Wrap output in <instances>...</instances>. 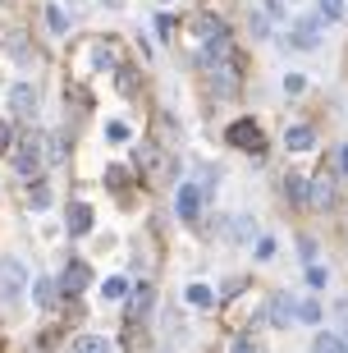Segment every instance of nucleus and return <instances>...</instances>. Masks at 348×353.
Segmentation results:
<instances>
[{
  "label": "nucleus",
  "instance_id": "dca6fc26",
  "mask_svg": "<svg viewBox=\"0 0 348 353\" xmlns=\"http://www.w3.org/2000/svg\"><path fill=\"white\" fill-rule=\"evenodd\" d=\"M129 280H124V275H110V280H105V285H101V299L105 303H124V299H129Z\"/></svg>",
  "mask_w": 348,
  "mask_h": 353
},
{
  "label": "nucleus",
  "instance_id": "cd10ccee",
  "mask_svg": "<svg viewBox=\"0 0 348 353\" xmlns=\"http://www.w3.org/2000/svg\"><path fill=\"white\" fill-rule=\"evenodd\" d=\"M298 257H303V262H316V239H307V234H303V239H298Z\"/></svg>",
  "mask_w": 348,
  "mask_h": 353
},
{
  "label": "nucleus",
  "instance_id": "c756f323",
  "mask_svg": "<svg viewBox=\"0 0 348 353\" xmlns=\"http://www.w3.org/2000/svg\"><path fill=\"white\" fill-rule=\"evenodd\" d=\"M252 243H257V257H261V262H266V257H275V239H271V234L252 239Z\"/></svg>",
  "mask_w": 348,
  "mask_h": 353
},
{
  "label": "nucleus",
  "instance_id": "4c0bfd02",
  "mask_svg": "<svg viewBox=\"0 0 348 353\" xmlns=\"http://www.w3.org/2000/svg\"><path fill=\"white\" fill-rule=\"evenodd\" d=\"M10 147V124H0V152Z\"/></svg>",
  "mask_w": 348,
  "mask_h": 353
},
{
  "label": "nucleus",
  "instance_id": "f8f14e48",
  "mask_svg": "<svg viewBox=\"0 0 348 353\" xmlns=\"http://www.w3.org/2000/svg\"><path fill=\"white\" fill-rule=\"evenodd\" d=\"M83 55H88L96 69H110V65H115V41L96 37V41H88V46H83Z\"/></svg>",
  "mask_w": 348,
  "mask_h": 353
},
{
  "label": "nucleus",
  "instance_id": "ddd939ff",
  "mask_svg": "<svg viewBox=\"0 0 348 353\" xmlns=\"http://www.w3.org/2000/svg\"><path fill=\"white\" fill-rule=\"evenodd\" d=\"M284 143H289V152H311L316 147V133H311V124H294Z\"/></svg>",
  "mask_w": 348,
  "mask_h": 353
},
{
  "label": "nucleus",
  "instance_id": "6e6552de",
  "mask_svg": "<svg viewBox=\"0 0 348 353\" xmlns=\"http://www.w3.org/2000/svg\"><path fill=\"white\" fill-rule=\"evenodd\" d=\"M37 170H41L37 147H32V143H23L19 152H14V174H19V179H37Z\"/></svg>",
  "mask_w": 348,
  "mask_h": 353
},
{
  "label": "nucleus",
  "instance_id": "e433bc0d",
  "mask_svg": "<svg viewBox=\"0 0 348 353\" xmlns=\"http://www.w3.org/2000/svg\"><path fill=\"white\" fill-rule=\"evenodd\" d=\"M284 88H289V92H303L307 83H303V74H289V79H284Z\"/></svg>",
  "mask_w": 348,
  "mask_h": 353
},
{
  "label": "nucleus",
  "instance_id": "f03ea898",
  "mask_svg": "<svg viewBox=\"0 0 348 353\" xmlns=\"http://www.w3.org/2000/svg\"><path fill=\"white\" fill-rule=\"evenodd\" d=\"M225 138H229L234 147H243V152H252V157H261V152H266V138H261L257 119H234Z\"/></svg>",
  "mask_w": 348,
  "mask_h": 353
},
{
  "label": "nucleus",
  "instance_id": "393cba45",
  "mask_svg": "<svg viewBox=\"0 0 348 353\" xmlns=\"http://www.w3.org/2000/svg\"><path fill=\"white\" fill-rule=\"evenodd\" d=\"M298 321H307V326H316V321H321V303H316V299L298 303Z\"/></svg>",
  "mask_w": 348,
  "mask_h": 353
},
{
  "label": "nucleus",
  "instance_id": "5701e85b",
  "mask_svg": "<svg viewBox=\"0 0 348 353\" xmlns=\"http://www.w3.org/2000/svg\"><path fill=\"white\" fill-rule=\"evenodd\" d=\"M311 353H348V349H344L339 335H316V340H311Z\"/></svg>",
  "mask_w": 348,
  "mask_h": 353
},
{
  "label": "nucleus",
  "instance_id": "0eeeda50",
  "mask_svg": "<svg viewBox=\"0 0 348 353\" xmlns=\"http://www.w3.org/2000/svg\"><path fill=\"white\" fill-rule=\"evenodd\" d=\"M307 207L311 211H330V207H335V183L325 179V174L307 183Z\"/></svg>",
  "mask_w": 348,
  "mask_h": 353
},
{
  "label": "nucleus",
  "instance_id": "473e14b6",
  "mask_svg": "<svg viewBox=\"0 0 348 353\" xmlns=\"http://www.w3.org/2000/svg\"><path fill=\"white\" fill-rule=\"evenodd\" d=\"M271 32V19L266 14H252V37H266Z\"/></svg>",
  "mask_w": 348,
  "mask_h": 353
},
{
  "label": "nucleus",
  "instance_id": "aec40b11",
  "mask_svg": "<svg viewBox=\"0 0 348 353\" xmlns=\"http://www.w3.org/2000/svg\"><path fill=\"white\" fill-rule=\"evenodd\" d=\"M183 299L193 303V307H202V312H207L211 303H216V294H211L207 285H188V289H183Z\"/></svg>",
  "mask_w": 348,
  "mask_h": 353
},
{
  "label": "nucleus",
  "instance_id": "f704fd0d",
  "mask_svg": "<svg viewBox=\"0 0 348 353\" xmlns=\"http://www.w3.org/2000/svg\"><path fill=\"white\" fill-rule=\"evenodd\" d=\"M119 88H124V92H138V74H133V69H119Z\"/></svg>",
  "mask_w": 348,
  "mask_h": 353
},
{
  "label": "nucleus",
  "instance_id": "20e7f679",
  "mask_svg": "<svg viewBox=\"0 0 348 353\" xmlns=\"http://www.w3.org/2000/svg\"><path fill=\"white\" fill-rule=\"evenodd\" d=\"M152 299H156V289L147 285V280H138V285L129 289V299H124L129 303V321H142V316L152 312Z\"/></svg>",
  "mask_w": 348,
  "mask_h": 353
},
{
  "label": "nucleus",
  "instance_id": "a211bd4d",
  "mask_svg": "<svg viewBox=\"0 0 348 353\" xmlns=\"http://www.w3.org/2000/svg\"><path fill=\"white\" fill-rule=\"evenodd\" d=\"M252 234H257V225H252V216H234V221H229V239H234V243H247Z\"/></svg>",
  "mask_w": 348,
  "mask_h": 353
},
{
  "label": "nucleus",
  "instance_id": "423d86ee",
  "mask_svg": "<svg viewBox=\"0 0 348 353\" xmlns=\"http://www.w3.org/2000/svg\"><path fill=\"white\" fill-rule=\"evenodd\" d=\"M202 202H207V193H202V183H183V188H179V202H174V207H179V216H183V221H197V211H202Z\"/></svg>",
  "mask_w": 348,
  "mask_h": 353
},
{
  "label": "nucleus",
  "instance_id": "a878e982",
  "mask_svg": "<svg viewBox=\"0 0 348 353\" xmlns=\"http://www.w3.org/2000/svg\"><path fill=\"white\" fill-rule=\"evenodd\" d=\"M32 294H37L41 307H51V303H55V280H37V289H32Z\"/></svg>",
  "mask_w": 348,
  "mask_h": 353
},
{
  "label": "nucleus",
  "instance_id": "72a5a7b5",
  "mask_svg": "<svg viewBox=\"0 0 348 353\" xmlns=\"http://www.w3.org/2000/svg\"><path fill=\"white\" fill-rule=\"evenodd\" d=\"M339 340H344V349H348V299L339 303Z\"/></svg>",
  "mask_w": 348,
  "mask_h": 353
},
{
  "label": "nucleus",
  "instance_id": "c9c22d12",
  "mask_svg": "<svg viewBox=\"0 0 348 353\" xmlns=\"http://www.w3.org/2000/svg\"><path fill=\"white\" fill-rule=\"evenodd\" d=\"M229 353H257V340H247V335H238V340H234V349Z\"/></svg>",
  "mask_w": 348,
  "mask_h": 353
},
{
  "label": "nucleus",
  "instance_id": "412c9836",
  "mask_svg": "<svg viewBox=\"0 0 348 353\" xmlns=\"http://www.w3.org/2000/svg\"><path fill=\"white\" fill-rule=\"evenodd\" d=\"M74 353H110V340H105V335H83V340L74 344Z\"/></svg>",
  "mask_w": 348,
  "mask_h": 353
},
{
  "label": "nucleus",
  "instance_id": "b1692460",
  "mask_svg": "<svg viewBox=\"0 0 348 353\" xmlns=\"http://www.w3.org/2000/svg\"><path fill=\"white\" fill-rule=\"evenodd\" d=\"M321 5V23H339L344 19V0H316Z\"/></svg>",
  "mask_w": 348,
  "mask_h": 353
},
{
  "label": "nucleus",
  "instance_id": "9d476101",
  "mask_svg": "<svg viewBox=\"0 0 348 353\" xmlns=\"http://www.w3.org/2000/svg\"><path fill=\"white\" fill-rule=\"evenodd\" d=\"M211 74V88H216V101H225V97H234V88H238V69L225 65V69H207Z\"/></svg>",
  "mask_w": 348,
  "mask_h": 353
},
{
  "label": "nucleus",
  "instance_id": "f257e3e1",
  "mask_svg": "<svg viewBox=\"0 0 348 353\" xmlns=\"http://www.w3.org/2000/svg\"><path fill=\"white\" fill-rule=\"evenodd\" d=\"M225 65H234V37H229V28L202 41V69H225Z\"/></svg>",
  "mask_w": 348,
  "mask_h": 353
},
{
  "label": "nucleus",
  "instance_id": "4468645a",
  "mask_svg": "<svg viewBox=\"0 0 348 353\" xmlns=\"http://www.w3.org/2000/svg\"><path fill=\"white\" fill-rule=\"evenodd\" d=\"M92 230V207L88 202H74L69 207V234H88Z\"/></svg>",
  "mask_w": 348,
  "mask_h": 353
},
{
  "label": "nucleus",
  "instance_id": "7ed1b4c3",
  "mask_svg": "<svg viewBox=\"0 0 348 353\" xmlns=\"http://www.w3.org/2000/svg\"><path fill=\"white\" fill-rule=\"evenodd\" d=\"M28 285V266L19 257H0V299H19Z\"/></svg>",
  "mask_w": 348,
  "mask_h": 353
},
{
  "label": "nucleus",
  "instance_id": "9b49d317",
  "mask_svg": "<svg viewBox=\"0 0 348 353\" xmlns=\"http://www.w3.org/2000/svg\"><path fill=\"white\" fill-rule=\"evenodd\" d=\"M321 41V19L311 14V19H298V28H294V46H303V51H311Z\"/></svg>",
  "mask_w": 348,
  "mask_h": 353
},
{
  "label": "nucleus",
  "instance_id": "2eb2a0df",
  "mask_svg": "<svg viewBox=\"0 0 348 353\" xmlns=\"http://www.w3.org/2000/svg\"><path fill=\"white\" fill-rule=\"evenodd\" d=\"M88 280H92L88 262H69V266H65V289H69V294H78V289L88 285Z\"/></svg>",
  "mask_w": 348,
  "mask_h": 353
},
{
  "label": "nucleus",
  "instance_id": "1a4fd4ad",
  "mask_svg": "<svg viewBox=\"0 0 348 353\" xmlns=\"http://www.w3.org/2000/svg\"><path fill=\"white\" fill-rule=\"evenodd\" d=\"M10 110L19 119H32V115H37V92L28 88V83H19V88L10 92Z\"/></svg>",
  "mask_w": 348,
  "mask_h": 353
},
{
  "label": "nucleus",
  "instance_id": "4be33fe9",
  "mask_svg": "<svg viewBox=\"0 0 348 353\" xmlns=\"http://www.w3.org/2000/svg\"><path fill=\"white\" fill-rule=\"evenodd\" d=\"M193 28H197V41H207V37H216V32H225V23H220L216 14H202Z\"/></svg>",
  "mask_w": 348,
  "mask_h": 353
},
{
  "label": "nucleus",
  "instance_id": "39448f33",
  "mask_svg": "<svg viewBox=\"0 0 348 353\" xmlns=\"http://www.w3.org/2000/svg\"><path fill=\"white\" fill-rule=\"evenodd\" d=\"M266 321H271V326H294L298 321V303H294V294H275L271 299V316H266Z\"/></svg>",
  "mask_w": 348,
  "mask_h": 353
},
{
  "label": "nucleus",
  "instance_id": "58836bf2",
  "mask_svg": "<svg viewBox=\"0 0 348 353\" xmlns=\"http://www.w3.org/2000/svg\"><path fill=\"white\" fill-rule=\"evenodd\" d=\"M101 5H110V10H119V5H124V0H101Z\"/></svg>",
  "mask_w": 348,
  "mask_h": 353
},
{
  "label": "nucleus",
  "instance_id": "f3484780",
  "mask_svg": "<svg viewBox=\"0 0 348 353\" xmlns=\"http://www.w3.org/2000/svg\"><path fill=\"white\" fill-rule=\"evenodd\" d=\"M284 197H289L294 207H307V179H303V174H289V179H284Z\"/></svg>",
  "mask_w": 348,
  "mask_h": 353
},
{
  "label": "nucleus",
  "instance_id": "7c9ffc66",
  "mask_svg": "<svg viewBox=\"0 0 348 353\" xmlns=\"http://www.w3.org/2000/svg\"><path fill=\"white\" fill-rule=\"evenodd\" d=\"M170 32H174V19H170V14H156V37L165 41Z\"/></svg>",
  "mask_w": 348,
  "mask_h": 353
},
{
  "label": "nucleus",
  "instance_id": "bb28decb",
  "mask_svg": "<svg viewBox=\"0 0 348 353\" xmlns=\"http://www.w3.org/2000/svg\"><path fill=\"white\" fill-rule=\"evenodd\" d=\"M307 285H311V289H325V285H330V275H325V266H316V262L307 266Z\"/></svg>",
  "mask_w": 348,
  "mask_h": 353
},
{
  "label": "nucleus",
  "instance_id": "2f4dec72",
  "mask_svg": "<svg viewBox=\"0 0 348 353\" xmlns=\"http://www.w3.org/2000/svg\"><path fill=\"white\" fill-rule=\"evenodd\" d=\"M335 174H348V143L335 147Z\"/></svg>",
  "mask_w": 348,
  "mask_h": 353
},
{
  "label": "nucleus",
  "instance_id": "6ab92c4d",
  "mask_svg": "<svg viewBox=\"0 0 348 353\" xmlns=\"http://www.w3.org/2000/svg\"><path fill=\"white\" fill-rule=\"evenodd\" d=\"M46 28H51L55 37H65L69 32V14L60 10V5H46Z\"/></svg>",
  "mask_w": 348,
  "mask_h": 353
},
{
  "label": "nucleus",
  "instance_id": "c85d7f7f",
  "mask_svg": "<svg viewBox=\"0 0 348 353\" xmlns=\"http://www.w3.org/2000/svg\"><path fill=\"white\" fill-rule=\"evenodd\" d=\"M105 138H110V143H129V129H124L119 119H110V124H105Z\"/></svg>",
  "mask_w": 348,
  "mask_h": 353
}]
</instances>
